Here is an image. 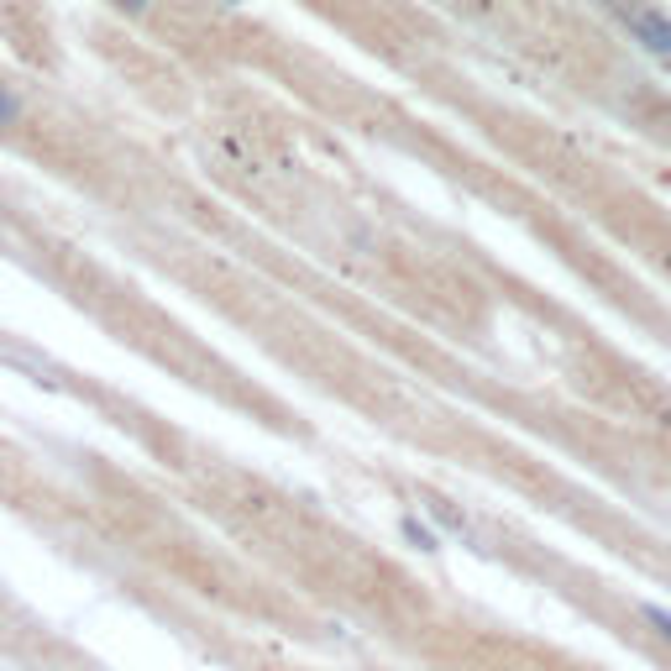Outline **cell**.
<instances>
[{"label":"cell","mask_w":671,"mask_h":671,"mask_svg":"<svg viewBox=\"0 0 671 671\" xmlns=\"http://www.w3.org/2000/svg\"><path fill=\"white\" fill-rule=\"evenodd\" d=\"M105 5H111V11H121V16H137V22L158 11V0H105Z\"/></svg>","instance_id":"3"},{"label":"cell","mask_w":671,"mask_h":671,"mask_svg":"<svg viewBox=\"0 0 671 671\" xmlns=\"http://www.w3.org/2000/svg\"><path fill=\"white\" fill-rule=\"evenodd\" d=\"M646 619L656 624V629H661V635L671 640V614H667V609H646Z\"/></svg>","instance_id":"4"},{"label":"cell","mask_w":671,"mask_h":671,"mask_svg":"<svg viewBox=\"0 0 671 671\" xmlns=\"http://www.w3.org/2000/svg\"><path fill=\"white\" fill-rule=\"evenodd\" d=\"M599 11L619 26V37L650 64H671V11L656 0H599Z\"/></svg>","instance_id":"1"},{"label":"cell","mask_w":671,"mask_h":671,"mask_svg":"<svg viewBox=\"0 0 671 671\" xmlns=\"http://www.w3.org/2000/svg\"><path fill=\"white\" fill-rule=\"evenodd\" d=\"M216 5H237V0H216Z\"/></svg>","instance_id":"5"},{"label":"cell","mask_w":671,"mask_h":671,"mask_svg":"<svg viewBox=\"0 0 671 671\" xmlns=\"http://www.w3.org/2000/svg\"><path fill=\"white\" fill-rule=\"evenodd\" d=\"M26 126V100H22V90H11L5 79H0V137L5 132H22Z\"/></svg>","instance_id":"2"}]
</instances>
